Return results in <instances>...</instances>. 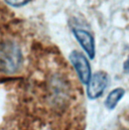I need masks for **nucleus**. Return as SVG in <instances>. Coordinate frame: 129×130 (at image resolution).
<instances>
[{
  "label": "nucleus",
  "mask_w": 129,
  "mask_h": 130,
  "mask_svg": "<svg viewBox=\"0 0 129 130\" xmlns=\"http://www.w3.org/2000/svg\"><path fill=\"white\" fill-rule=\"evenodd\" d=\"M125 95V90L123 88H115L113 89L106 98L105 100V107L109 110L112 111L114 110L117 105L119 104V102L122 100V98Z\"/></svg>",
  "instance_id": "5"
},
{
  "label": "nucleus",
  "mask_w": 129,
  "mask_h": 130,
  "mask_svg": "<svg viewBox=\"0 0 129 130\" xmlns=\"http://www.w3.org/2000/svg\"><path fill=\"white\" fill-rule=\"evenodd\" d=\"M73 33L82 46V48L86 52L87 56L90 60H93L96 55V48H95V38L88 30L82 29V28H73Z\"/></svg>",
  "instance_id": "4"
},
{
  "label": "nucleus",
  "mask_w": 129,
  "mask_h": 130,
  "mask_svg": "<svg viewBox=\"0 0 129 130\" xmlns=\"http://www.w3.org/2000/svg\"><path fill=\"white\" fill-rule=\"evenodd\" d=\"M7 4H9L10 6L13 7H22L24 5H26L27 3H29L31 0H4Z\"/></svg>",
  "instance_id": "6"
},
{
  "label": "nucleus",
  "mask_w": 129,
  "mask_h": 130,
  "mask_svg": "<svg viewBox=\"0 0 129 130\" xmlns=\"http://www.w3.org/2000/svg\"><path fill=\"white\" fill-rule=\"evenodd\" d=\"M22 53L20 46L12 40L0 42V74L12 75L22 66Z\"/></svg>",
  "instance_id": "1"
},
{
  "label": "nucleus",
  "mask_w": 129,
  "mask_h": 130,
  "mask_svg": "<svg viewBox=\"0 0 129 130\" xmlns=\"http://www.w3.org/2000/svg\"><path fill=\"white\" fill-rule=\"evenodd\" d=\"M109 84V76L106 72L98 71L91 76L89 83L87 84V97L90 100H96L105 92Z\"/></svg>",
  "instance_id": "3"
},
{
  "label": "nucleus",
  "mask_w": 129,
  "mask_h": 130,
  "mask_svg": "<svg viewBox=\"0 0 129 130\" xmlns=\"http://www.w3.org/2000/svg\"><path fill=\"white\" fill-rule=\"evenodd\" d=\"M123 71L126 72V73L129 72V57H128V59L124 62V64H123Z\"/></svg>",
  "instance_id": "7"
},
{
  "label": "nucleus",
  "mask_w": 129,
  "mask_h": 130,
  "mask_svg": "<svg viewBox=\"0 0 129 130\" xmlns=\"http://www.w3.org/2000/svg\"><path fill=\"white\" fill-rule=\"evenodd\" d=\"M69 60L73 68L75 69L81 83L84 85H87L91 79L92 70L86 56L79 51H73L69 56Z\"/></svg>",
  "instance_id": "2"
}]
</instances>
